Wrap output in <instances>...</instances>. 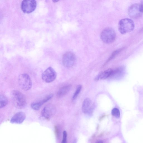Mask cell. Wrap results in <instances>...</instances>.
Segmentation results:
<instances>
[{
	"label": "cell",
	"mask_w": 143,
	"mask_h": 143,
	"mask_svg": "<svg viewBox=\"0 0 143 143\" xmlns=\"http://www.w3.org/2000/svg\"><path fill=\"white\" fill-rule=\"evenodd\" d=\"M11 96L13 104L16 108L22 109L26 106V97L21 92L18 90H13L12 92Z\"/></svg>",
	"instance_id": "cell-1"
},
{
	"label": "cell",
	"mask_w": 143,
	"mask_h": 143,
	"mask_svg": "<svg viewBox=\"0 0 143 143\" xmlns=\"http://www.w3.org/2000/svg\"><path fill=\"white\" fill-rule=\"evenodd\" d=\"M135 28V24L131 19H125L119 22L118 28L122 34L127 33L133 31Z\"/></svg>",
	"instance_id": "cell-2"
},
{
	"label": "cell",
	"mask_w": 143,
	"mask_h": 143,
	"mask_svg": "<svg viewBox=\"0 0 143 143\" xmlns=\"http://www.w3.org/2000/svg\"><path fill=\"white\" fill-rule=\"evenodd\" d=\"M116 38L115 31L112 28H105L101 34V38L104 43L110 44L114 42Z\"/></svg>",
	"instance_id": "cell-3"
},
{
	"label": "cell",
	"mask_w": 143,
	"mask_h": 143,
	"mask_svg": "<svg viewBox=\"0 0 143 143\" xmlns=\"http://www.w3.org/2000/svg\"><path fill=\"white\" fill-rule=\"evenodd\" d=\"M18 83L20 87L25 91L29 90L32 87V80L28 74H20L19 77Z\"/></svg>",
	"instance_id": "cell-4"
},
{
	"label": "cell",
	"mask_w": 143,
	"mask_h": 143,
	"mask_svg": "<svg viewBox=\"0 0 143 143\" xmlns=\"http://www.w3.org/2000/svg\"><path fill=\"white\" fill-rule=\"evenodd\" d=\"M36 6V1L35 0H25L22 1L21 8L24 12L29 13L35 10Z\"/></svg>",
	"instance_id": "cell-5"
},
{
	"label": "cell",
	"mask_w": 143,
	"mask_h": 143,
	"mask_svg": "<svg viewBox=\"0 0 143 143\" xmlns=\"http://www.w3.org/2000/svg\"><path fill=\"white\" fill-rule=\"evenodd\" d=\"M56 76L57 74L55 70L51 67H49L43 73L42 78L44 81L49 83L54 81Z\"/></svg>",
	"instance_id": "cell-6"
},
{
	"label": "cell",
	"mask_w": 143,
	"mask_h": 143,
	"mask_svg": "<svg viewBox=\"0 0 143 143\" xmlns=\"http://www.w3.org/2000/svg\"><path fill=\"white\" fill-rule=\"evenodd\" d=\"M76 61V58L74 54L71 52L65 53L63 56V64L65 67L69 68L73 66Z\"/></svg>",
	"instance_id": "cell-7"
},
{
	"label": "cell",
	"mask_w": 143,
	"mask_h": 143,
	"mask_svg": "<svg viewBox=\"0 0 143 143\" xmlns=\"http://www.w3.org/2000/svg\"><path fill=\"white\" fill-rule=\"evenodd\" d=\"M56 112V109L52 104H48L41 111L42 115L46 119H50L54 115Z\"/></svg>",
	"instance_id": "cell-8"
},
{
	"label": "cell",
	"mask_w": 143,
	"mask_h": 143,
	"mask_svg": "<svg viewBox=\"0 0 143 143\" xmlns=\"http://www.w3.org/2000/svg\"><path fill=\"white\" fill-rule=\"evenodd\" d=\"M129 16L133 18H136L142 15L140 10L139 4H136L131 6L128 10Z\"/></svg>",
	"instance_id": "cell-9"
},
{
	"label": "cell",
	"mask_w": 143,
	"mask_h": 143,
	"mask_svg": "<svg viewBox=\"0 0 143 143\" xmlns=\"http://www.w3.org/2000/svg\"><path fill=\"white\" fill-rule=\"evenodd\" d=\"M53 96V95L52 94H50L41 100L36 101L32 103L31 105V108L33 109L35 111L39 110L44 103L52 99Z\"/></svg>",
	"instance_id": "cell-10"
},
{
	"label": "cell",
	"mask_w": 143,
	"mask_h": 143,
	"mask_svg": "<svg viewBox=\"0 0 143 143\" xmlns=\"http://www.w3.org/2000/svg\"><path fill=\"white\" fill-rule=\"evenodd\" d=\"M25 113L22 112H19L12 117L10 122L12 123L21 124L23 123L26 118Z\"/></svg>",
	"instance_id": "cell-11"
},
{
	"label": "cell",
	"mask_w": 143,
	"mask_h": 143,
	"mask_svg": "<svg viewBox=\"0 0 143 143\" xmlns=\"http://www.w3.org/2000/svg\"><path fill=\"white\" fill-rule=\"evenodd\" d=\"M91 104V101L90 98H87L85 99L83 102L82 107L83 112L84 114L89 112L93 107Z\"/></svg>",
	"instance_id": "cell-12"
},
{
	"label": "cell",
	"mask_w": 143,
	"mask_h": 143,
	"mask_svg": "<svg viewBox=\"0 0 143 143\" xmlns=\"http://www.w3.org/2000/svg\"><path fill=\"white\" fill-rule=\"evenodd\" d=\"M72 85L70 84L65 86L61 88L57 92V96L58 97H63L68 94L69 92L72 87Z\"/></svg>",
	"instance_id": "cell-13"
},
{
	"label": "cell",
	"mask_w": 143,
	"mask_h": 143,
	"mask_svg": "<svg viewBox=\"0 0 143 143\" xmlns=\"http://www.w3.org/2000/svg\"><path fill=\"white\" fill-rule=\"evenodd\" d=\"M113 70L111 68L106 70L100 73L95 78L97 80L99 79H105L111 77L112 74Z\"/></svg>",
	"instance_id": "cell-14"
},
{
	"label": "cell",
	"mask_w": 143,
	"mask_h": 143,
	"mask_svg": "<svg viewBox=\"0 0 143 143\" xmlns=\"http://www.w3.org/2000/svg\"><path fill=\"white\" fill-rule=\"evenodd\" d=\"M8 99L6 97L3 95H0V108H3L8 103Z\"/></svg>",
	"instance_id": "cell-15"
},
{
	"label": "cell",
	"mask_w": 143,
	"mask_h": 143,
	"mask_svg": "<svg viewBox=\"0 0 143 143\" xmlns=\"http://www.w3.org/2000/svg\"><path fill=\"white\" fill-rule=\"evenodd\" d=\"M111 114L114 117L119 118L120 117V113L119 110L117 108H114L111 111Z\"/></svg>",
	"instance_id": "cell-16"
},
{
	"label": "cell",
	"mask_w": 143,
	"mask_h": 143,
	"mask_svg": "<svg viewBox=\"0 0 143 143\" xmlns=\"http://www.w3.org/2000/svg\"><path fill=\"white\" fill-rule=\"evenodd\" d=\"M82 88V86L81 85H79L77 86L75 93H74L73 96L72 97V99L73 100H75L78 96L79 94L80 93Z\"/></svg>",
	"instance_id": "cell-17"
},
{
	"label": "cell",
	"mask_w": 143,
	"mask_h": 143,
	"mask_svg": "<svg viewBox=\"0 0 143 143\" xmlns=\"http://www.w3.org/2000/svg\"><path fill=\"white\" fill-rule=\"evenodd\" d=\"M123 49H119V50H116L114 52V53H112V54L111 57H110L109 59H108V60L106 62V64L107 63L109 62L111 60V59H113V58L115 57V56H117V55L118 54V53H119L122 50H123Z\"/></svg>",
	"instance_id": "cell-18"
},
{
	"label": "cell",
	"mask_w": 143,
	"mask_h": 143,
	"mask_svg": "<svg viewBox=\"0 0 143 143\" xmlns=\"http://www.w3.org/2000/svg\"><path fill=\"white\" fill-rule=\"evenodd\" d=\"M67 134L66 131H64L63 133V138L62 143H67Z\"/></svg>",
	"instance_id": "cell-19"
},
{
	"label": "cell",
	"mask_w": 143,
	"mask_h": 143,
	"mask_svg": "<svg viewBox=\"0 0 143 143\" xmlns=\"http://www.w3.org/2000/svg\"><path fill=\"white\" fill-rule=\"evenodd\" d=\"M140 10L141 13H143V1H141L140 3L139 4Z\"/></svg>",
	"instance_id": "cell-20"
},
{
	"label": "cell",
	"mask_w": 143,
	"mask_h": 143,
	"mask_svg": "<svg viewBox=\"0 0 143 143\" xmlns=\"http://www.w3.org/2000/svg\"><path fill=\"white\" fill-rule=\"evenodd\" d=\"M96 143H103L102 141H97Z\"/></svg>",
	"instance_id": "cell-21"
}]
</instances>
